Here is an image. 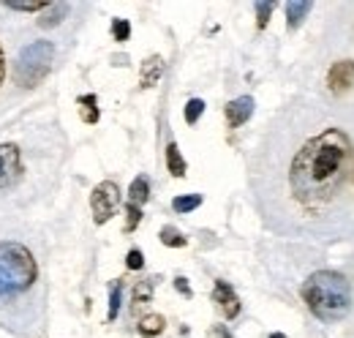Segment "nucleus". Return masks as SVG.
Wrapping results in <instances>:
<instances>
[{
    "mask_svg": "<svg viewBox=\"0 0 354 338\" xmlns=\"http://www.w3.org/2000/svg\"><path fill=\"white\" fill-rule=\"evenodd\" d=\"M272 8H275V6H272L270 0H259V3H257V25H259V30H265V28H267Z\"/></svg>",
    "mask_w": 354,
    "mask_h": 338,
    "instance_id": "nucleus-23",
    "label": "nucleus"
},
{
    "mask_svg": "<svg viewBox=\"0 0 354 338\" xmlns=\"http://www.w3.org/2000/svg\"><path fill=\"white\" fill-rule=\"evenodd\" d=\"M313 8L308 0H292V3H286V25H289V30H297L300 25H303V19L308 17V11Z\"/></svg>",
    "mask_w": 354,
    "mask_h": 338,
    "instance_id": "nucleus-11",
    "label": "nucleus"
},
{
    "mask_svg": "<svg viewBox=\"0 0 354 338\" xmlns=\"http://www.w3.org/2000/svg\"><path fill=\"white\" fill-rule=\"evenodd\" d=\"M150 297H153V281H139V284L133 287V308L139 311L142 305L150 303Z\"/></svg>",
    "mask_w": 354,
    "mask_h": 338,
    "instance_id": "nucleus-19",
    "label": "nucleus"
},
{
    "mask_svg": "<svg viewBox=\"0 0 354 338\" xmlns=\"http://www.w3.org/2000/svg\"><path fill=\"white\" fill-rule=\"evenodd\" d=\"M147 199H150V183H147V177H145V175H139V177H133V180H131V188H129V202H131V205H136V208H142Z\"/></svg>",
    "mask_w": 354,
    "mask_h": 338,
    "instance_id": "nucleus-14",
    "label": "nucleus"
},
{
    "mask_svg": "<svg viewBox=\"0 0 354 338\" xmlns=\"http://www.w3.org/2000/svg\"><path fill=\"white\" fill-rule=\"evenodd\" d=\"M68 8H71L68 3H49V8H46L44 14H41V19H39V28H57L66 19Z\"/></svg>",
    "mask_w": 354,
    "mask_h": 338,
    "instance_id": "nucleus-13",
    "label": "nucleus"
},
{
    "mask_svg": "<svg viewBox=\"0 0 354 338\" xmlns=\"http://www.w3.org/2000/svg\"><path fill=\"white\" fill-rule=\"evenodd\" d=\"M213 303H216V308L221 311L223 319L240 317V297L234 295V290H232L226 281H216V287H213Z\"/></svg>",
    "mask_w": 354,
    "mask_h": 338,
    "instance_id": "nucleus-8",
    "label": "nucleus"
},
{
    "mask_svg": "<svg viewBox=\"0 0 354 338\" xmlns=\"http://www.w3.org/2000/svg\"><path fill=\"white\" fill-rule=\"evenodd\" d=\"M36 278H39V265L30 249L14 240L0 243V300L30 290Z\"/></svg>",
    "mask_w": 354,
    "mask_h": 338,
    "instance_id": "nucleus-3",
    "label": "nucleus"
},
{
    "mask_svg": "<svg viewBox=\"0 0 354 338\" xmlns=\"http://www.w3.org/2000/svg\"><path fill=\"white\" fill-rule=\"evenodd\" d=\"M202 112H205V101H202V98H191V101L185 104V112H183V115H185V123L194 126V123L202 118Z\"/></svg>",
    "mask_w": 354,
    "mask_h": 338,
    "instance_id": "nucleus-21",
    "label": "nucleus"
},
{
    "mask_svg": "<svg viewBox=\"0 0 354 338\" xmlns=\"http://www.w3.org/2000/svg\"><path fill=\"white\" fill-rule=\"evenodd\" d=\"M202 205V194H183L172 199V211L175 213H191Z\"/></svg>",
    "mask_w": 354,
    "mask_h": 338,
    "instance_id": "nucleus-17",
    "label": "nucleus"
},
{
    "mask_svg": "<svg viewBox=\"0 0 354 338\" xmlns=\"http://www.w3.org/2000/svg\"><path fill=\"white\" fill-rule=\"evenodd\" d=\"M175 290L180 292V295H185V297H191L194 292H191V287H188V281L180 276V278H175Z\"/></svg>",
    "mask_w": 354,
    "mask_h": 338,
    "instance_id": "nucleus-27",
    "label": "nucleus"
},
{
    "mask_svg": "<svg viewBox=\"0 0 354 338\" xmlns=\"http://www.w3.org/2000/svg\"><path fill=\"white\" fill-rule=\"evenodd\" d=\"M167 169H169V175L172 177H183L185 175V159L180 156V148H177L175 142H169L167 145Z\"/></svg>",
    "mask_w": 354,
    "mask_h": 338,
    "instance_id": "nucleus-15",
    "label": "nucleus"
},
{
    "mask_svg": "<svg viewBox=\"0 0 354 338\" xmlns=\"http://www.w3.org/2000/svg\"><path fill=\"white\" fill-rule=\"evenodd\" d=\"M158 238H161V243H164V246H169V249H183V246L188 243V240H185V238L177 232L175 226H164Z\"/></svg>",
    "mask_w": 354,
    "mask_h": 338,
    "instance_id": "nucleus-20",
    "label": "nucleus"
},
{
    "mask_svg": "<svg viewBox=\"0 0 354 338\" xmlns=\"http://www.w3.org/2000/svg\"><path fill=\"white\" fill-rule=\"evenodd\" d=\"M6 82V55H3V46H0V87Z\"/></svg>",
    "mask_w": 354,
    "mask_h": 338,
    "instance_id": "nucleus-28",
    "label": "nucleus"
},
{
    "mask_svg": "<svg viewBox=\"0 0 354 338\" xmlns=\"http://www.w3.org/2000/svg\"><path fill=\"white\" fill-rule=\"evenodd\" d=\"M308 311L322 322H341L352 308V284L338 270H316L300 287Z\"/></svg>",
    "mask_w": 354,
    "mask_h": 338,
    "instance_id": "nucleus-2",
    "label": "nucleus"
},
{
    "mask_svg": "<svg viewBox=\"0 0 354 338\" xmlns=\"http://www.w3.org/2000/svg\"><path fill=\"white\" fill-rule=\"evenodd\" d=\"M120 303H123V284H120V281H112V287H109V314H106L109 322L118 319V314H120Z\"/></svg>",
    "mask_w": 354,
    "mask_h": 338,
    "instance_id": "nucleus-16",
    "label": "nucleus"
},
{
    "mask_svg": "<svg viewBox=\"0 0 354 338\" xmlns=\"http://www.w3.org/2000/svg\"><path fill=\"white\" fill-rule=\"evenodd\" d=\"M98 98L95 96H80V107H82V121L85 123H98Z\"/></svg>",
    "mask_w": 354,
    "mask_h": 338,
    "instance_id": "nucleus-18",
    "label": "nucleus"
},
{
    "mask_svg": "<svg viewBox=\"0 0 354 338\" xmlns=\"http://www.w3.org/2000/svg\"><path fill=\"white\" fill-rule=\"evenodd\" d=\"M112 36H115V42H129V36H131L129 19H115L112 22Z\"/></svg>",
    "mask_w": 354,
    "mask_h": 338,
    "instance_id": "nucleus-24",
    "label": "nucleus"
},
{
    "mask_svg": "<svg viewBox=\"0 0 354 338\" xmlns=\"http://www.w3.org/2000/svg\"><path fill=\"white\" fill-rule=\"evenodd\" d=\"M354 84V60H335L327 71V87L335 96H344Z\"/></svg>",
    "mask_w": 354,
    "mask_h": 338,
    "instance_id": "nucleus-7",
    "label": "nucleus"
},
{
    "mask_svg": "<svg viewBox=\"0 0 354 338\" xmlns=\"http://www.w3.org/2000/svg\"><path fill=\"white\" fill-rule=\"evenodd\" d=\"M6 8L33 14V11H46V8H49V3H36V0H30V3H17V0H8V3H6Z\"/></svg>",
    "mask_w": 354,
    "mask_h": 338,
    "instance_id": "nucleus-22",
    "label": "nucleus"
},
{
    "mask_svg": "<svg viewBox=\"0 0 354 338\" xmlns=\"http://www.w3.org/2000/svg\"><path fill=\"white\" fill-rule=\"evenodd\" d=\"M352 180H354V167H352Z\"/></svg>",
    "mask_w": 354,
    "mask_h": 338,
    "instance_id": "nucleus-31",
    "label": "nucleus"
},
{
    "mask_svg": "<svg viewBox=\"0 0 354 338\" xmlns=\"http://www.w3.org/2000/svg\"><path fill=\"white\" fill-rule=\"evenodd\" d=\"M120 208V188L115 180H104L93 188L90 194V211H93V221L95 224H106Z\"/></svg>",
    "mask_w": 354,
    "mask_h": 338,
    "instance_id": "nucleus-5",
    "label": "nucleus"
},
{
    "mask_svg": "<svg viewBox=\"0 0 354 338\" xmlns=\"http://www.w3.org/2000/svg\"><path fill=\"white\" fill-rule=\"evenodd\" d=\"M161 77H164V57L161 55H150L139 69V87L150 90V87H156L161 82Z\"/></svg>",
    "mask_w": 354,
    "mask_h": 338,
    "instance_id": "nucleus-10",
    "label": "nucleus"
},
{
    "mask_svg": "<svg viewBox=\"0 0 354 338\" xmlns=\"http://www.w3.org/2000/svg\"><path fill=\"white\" fill-rule=\"evenodd\" d=\"M251 115H254V98L251 96H240V98L226 104V123H229V128H240L243 123H248Z\"/></svg>",
    "mask_w": 354,
    "mask_h": 338,
    "instance_id": "nucleus-9",
    "label": "nucleus"
},
{
    "mask_svg": "<svg viewBox=\"0 0 354 338\" xmlns=\"http://www.w3.org/2000/svg\"><path fill=\"white\" fill-rule=\"evenodd\" d=\"M52 60H55V46L52 42H33L22 46V52L14 60V82L19 87H36L44 82L46 74L52 71Z\"/></svg>",
    "mask_w": 354,
    "mask_h": 338,
    "instance_id": "nucleus-4",
    "label": "nucleus"
},
{
    "mask_svg": "<svg viewBox=\"0 0 354 338\" xmlns=\"http://www.w3.org/2000/svg\"><path fill=\"white\" fill-rule=\"evenodd\" d=\"M126 267H129V270H142V267H145V256H142L139 249H131V251H129V256H126Z\"/></svg>",
    "mask_w": 354,
    "mask_h": 338,
    "instance_id": "nucleus-26",
    "label": "nucleus"
},
{
    "mask_svg": "<svg viewBox=\"0 0 354 338\" xmlns=\"http://www.w3.org/2000/svg\"><path fill=\"white\" fill-rule=\"evenodd\" d=\"M164 328H167V319H164L161 314H147V317H142V319H139V325H136L139 336H145V338L161 336V333H164Z\"/></svg>",
    "mask_w": 354,
    "mask_h": 338,
    "instance_id": "nucleus-12",
    "label": "nucleus"
},
{
    "mask_svg": "<svg viewBox=\"0 0 354 338\" xmlns=\"http://www.w3.org/2000/svg\"><path fill=\"white\" fill-rule=\"evenodd\" d=\"M22 175V159L17 145H0V191L14 186Z\"/></svg>",
    "mask_w": 354,
    "mask_h": 338,
    "instance_id": "nucleus-6",
    "label": "nucleus"
},
{
    "mask_svg": "<svg viewBox=\"0 0 354 338\" xmlns=\"http://www.w3.org/2000/svg\"><path fill=\"white\" fill-rule=\"evenodd\" d=\"M126 232H133L136 226H139V221H142V208H136V205H131L129 202V208H126Z\"/></svg>",
    "mask_w": 354,
    "mask_h": 338,
    "instance_id": "nucleus-25",
    "label": "nucleus"
},
{
    "mask_svg": "<svg viewBox=\"0 0 354 338\" xmlns=\"http://www.w3.org/2000/svg\"><path fill=\"white\" fill-rule=\"evenodd\" d=\"M352 139L341 128H324L310 136L289 167V191L295 202L308 211L327 205L352 167Z\"/></svg>",
    "mask_w": 354,
    "mask_h": 338,
    "instance_id": "nucleus-1",
    "label": "nucleus"
},
{
    "mask_svg": "<svg viewBox=\"0 0 354 338\" xmlns=\"http://www.w3.org/2000/svg\"><path fill=\"white\" fill-rule=\"evenodd\" d=\"M221 338H232V333H229V330H221Z\"/></svg>",
    "mask_w": 354,
    "mask_h": 338,
    "instance_id": "nucleus-29",
    "label": "nucleus"
},
{
    "mask_svg": "<svg viewBox=\"0 0 354 338\" xmlns=\"http://www.w3.org/2000/svg\"><path fill=\"white\" fill-rule=\"evenodd\" d=\"M270 338H286V336H283V333H272Z\"/></svg>",
    "mask_w": 354,
    "mask_h": 338,
    "instance_id": "nucleus-30",
    "label": "nucleus"
}]
</instances>
